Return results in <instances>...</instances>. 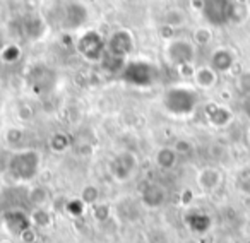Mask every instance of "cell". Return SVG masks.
<instances>
[{"label":"cell","mask_w":250,"mask_h":243,"mask_svg":"<svg viewBox=\"0 0 250 243\" xmlns=\"http://www.w3.org/2000/svg\"><path fill=\"white\" fill-rule=\"evenodd\" d=\"M76 48L84 60L93 63H100L103 62L104 55H106V40L98 31H94V29H87V31L79 35Z\"/></svg>","instance_id":"4"},{"label":"cell","mask_w":250,"mask_h":243,"mask_svg":"<svg viewBox=\"0 0 250 243\" xmlns=\"http://www.w3.org/2000/svg\"><path fill=\"white\" fill-rule=\"evenodd\" d=\"M120 77L125 84L134 87H149L156 81V69L153 63L144 60H132L124 65Z\"/></svg>","instance_id":"3"},{"label":"cell","mask_w":250,"mask_h":243,"mask_svg":"<svg viewBox=\"0 0 250 243\" xmlns=\"http://www.w3.org/2000/svg\"><path fill=\"white\" fill-rule=\"evenodd\" d=\"M165 59L175 69L192 65L195 59V45L188 40L173 38L165 45Z\"/></svg>","instance_id":"5"},{"label":"cell","mask_w":250,"mask_h":243,"mask_svg":"<svg viewBox=\"0 0 250 243\" xmlns=\"http://www.w3.org/2000/svg\"><path fill=\"white\" fill-rule=\"evenodd\" d=\"M235 65V55H233L231 50L225 48V46H219L214 52L211 53V59H209V67L212 70H216L218 74H226L233 69Z\"/></svg>","instance_id":"12"},{"label":"cell","mask_w":250,"mask_h":243,"mask_svg":"<svg viewBox=\"0 0 250 243\" xmlns=\"http://www.w3.org/2000/svg\"><path fill=\"white\" fill-rule=\"evenodd\" d=\"M154 160H156L158 168H161V170H165V171H170L177 166L178 153L175 151V147L165 146V147H160V149H158Z\"/></svg>","instance_id":"18"},{"label":"cell","mask_w":250,"mask_h":243,"mask_svg":"<svg viewBox=\"0 0 250 243\" xmlns=\"http://www.w3.org/2000/svg\"><path fill=\"white\" fill-rule=\"evenodd\" d=\"M5 170L19 183L33 182L42 170V154L36 149L14 151L9 154Z\"/></svg>","instance_id":"2"},{"label":"cell","mask_w":250,"mask_h":243,"mask_svg":"<svg viewBox=\"0 0 250 243\" xmlns=\"http://www.w3.org/2000/svg\"><path fill=\"white\" fill-rule=\"evenodd\" d=\"M45 24H43L42 18L40 16H35V14H29L22 19V33H24L26 38L29 40H38L43 36L45 33Z\"/></svg>","instance_id":"17"},{"label":"cell","mask_w":250,"mask_h":243,"mask_svg":"<svg viewBox=\"0 0 250 243\" xmlns=\"http://www.w3.org/2000/svg\"><path fill=\"white\" fill-rule=\"evenodd\" d=\"M91 211H93V218L96 219L98 223H103L110 218V207H108L106 204H103V202L94 204L93 207H91Z\"/></svg>","instance_id":"28"},{"label":"cell","mask_w":250,"mask_h":243,"mask_svg":"<svg viewBox=\"0 0 250 243\" xmlns=\"http://www.w3.org/2000/svg\"><path fill=\"white\" fill-rule=\"evenodd\" d=\"M28 199H29V202L35 205V207H43V205L48 202L50 194H48V190H46V187L38 185V187H33L31 190H29Z\"/></svg>","instance_id":"21"},{"label":"cell","mask_w":250,"mask_h":243,"mask_svg":"<svg viewBox=\"0 0 250 243\" xmlns=\"http://www.w3.org/2000/svg\"><path fill=\"white\" fill-rule=\"evenodd\" d=\"M175 151H177L178 156H180L182 153H188V151H192V144L187 142V141H178V142L175 144Z\"/></svg>","instance_id":"31"},{"label":"cell","mask_w":250,"mask_h":243,"mask_svg":"<svg viewBox=\"0 0 250 243\" xmlns=\"http://www.w3.org/2000/svg\"><path fill=\"white\" fill-rule=\"evenodd\" d=\"M163 22L167 26H171V28H178V26H184L187 22V16H185V12L182 9L171 7L168 11H165Z\"/></svg>","instance_id":"20"},{"label":"cell","mask_w":250,"mask_h":243,"mask_svg":"<svg viewBox=\"0 0 250 243\" xmlns=\"http://www.w3.org/2000/svg\"><path fill=\"white\" fill-rule=\"evenodd\" d=\"M236 188L243 195L250 197V170H243L236 175Z\"/></svg>","instance_id":"26"},{"label":"cell","mask_w":250,"mask_h":243,"mask_svg":"<svg viewBox=\"0 0 250 243\" xmlns=\"http://www.w3.org/2000/svg\"><path fill=\"white\" fill-rule=\"evenodd\" d=\"M184 221H185V226H187L192 233H195V235H204L212 226L211 216L204 211H199V209L188 211L187 214H185Z\"/></svg>","instance_id":"11"},{"label":"cell","mask_w":250,"mask_h":243,"mask_svg":"<svg viewBox=\"0 0 250 243\" xmlns=\"http://www.w3.org/2000/svg\"><path fill=\"white\" fill-rule=\"evenodd\" d=\"M236 91L245 98L250 96V70H243L242 74H238V77H236Z\"/></svg>","instance_id":"25"},{"label":"cell","mask_w":250,"mask_h":243,"mask_svg":"<svg viewBox=\"0 0 250 243\" xmlns=\"http://www.w3.org/2000/svg\"><path fill=\"white\" fill-rule=\"evenodd\" d=\"M22 139V132L18 129H11L7 132V141L9 142H19V141Z\"/></svg>","instance_id":"32"},{"label":"cell","mask_w":250,"mask_h":243,"mask_svg":"<svg viewBox=\"0 0 250 243\" xmlns=\"http://www.w3.org/2000/svg\"><path fill=\"white\" fill-rule=\"evenodd\" d=\"M79 199L86 205H91V207H93L94 204L100 202V190H98V187H94V185H86V187L81 190Z\"/></svg>","instance_id":"23"},{"label":"cell","mask_w":250,"mask_h":243,"mask_svg":"<svg viewBox=\"0 0 250 243\" xmlns=\"http://www.w3.org/2000/svg\"><path fill=\"white\" fill-rule=\"evenodd\" d=\"M161 104L171 117H190L199 106V93L188 84H173L165 89Z\"/></svg>","instance_id":"1"},{"label":"cell","mask_w":250,"mask_h":243,"mask_svg":"<svg viewBox=\"0 0 250 243\" xmlns=\"http://www.w3.org/2000/svg\"><path fill=\"white\" fill-rule=\"evenodd\" d=\"M19 240H21L22 243H36V240H38V231H36V228H28L24 233H21V236H19Z\"/></svg>","instance_id":"30"},{"label":"cell","mask_w":250,"mask_h":243,"mask_svg":"<svg viewBox=\"0 0 250 243\" xmlns=\"http://www.w3.org/2000/svg\"><path fill=\"white\" fill-rule=\"evenodd\" d=\"M247 141H249V144H250V129H249V132H247Z\"/></svg>","instance_id":"33"},{"label":"cell","mask_w":250,"mask_h":243,"mask_svg":"<svg viewBox=\"0 0 250 243\" xmlns=\"http://www.w3.org/2000/svg\"><path fill=\"white\" fill-rule=\"evenodd\" d=\"M168 195L165 187L158 183H149L143 192H141V202L146 205L147 209H160L165 205Z\"/></svg>","instance_id":"13"},{"label":"cell","mask_w":250,"mask_h":243,"mask_svg":"<svg viewBox=\"0 0 250 243\" xmlns=\"http://www.w3.org/2000/svg\"><path fill=\"white\" fill-rule=\"evenodd\" d=\"M137 166H139L137 156L132 151H120L117 156L111 158L110 164H108V171H110L113 180L129 182L136 175Z\"/></svg>","instance_id":"7"},{"label":"cell","mask_w":250,"mask_h":243,"mask_svg":"<svg viewBox=\"0 0 250 243\" xmlns=\"http://www.w3.org/2000/svg\"><path fill=\"white\" fill-rule=\"evenodd\" d=\"M4 224L12 235H16L19 238L21 233H24L28 228H31V218L26 214L22 209H11L4 214Z\"/></svg>","instance_id":"10"},{"label":"cell","mask_w":250,"mask_h":243,"mask_svg":"<svg viewBox=\"0 0 250 243\" xmlns=\"http://www.w3.org/2000/svg\"><path fill=\"white\" fill-rule=\"evenodd\" d=\"M134 35L129 29H118L106 40V55L125 60L134 50Z\"/></svg>","instance_id":"9"},{"label":"cell","mask_w":250,"mask_h":243,"mask_svg":"<svg viewBox=\"0 0 250 243\" xmlns=\"http://www.w3.org/2000/svg\"><path fill=\"white\" fill-rule=\"evenodd\" d=\"M84 209H86V204H84V202L81 201L79 197L69 201V202H67V205H65V211L69 212L72 218H79V216H83L84 214Z\"/></svg>","instance_id":"27"},{"label":"cell","mask_w":250,"mask_h":243,"mask_svg":"<svg viewBox=\"0 0 250 243\" xmlns=\"http://www.w3.org/2000/svg\"><path fill=\"white\" fill-rule=\"evenodd\" d=\"M218 76L219 74L216 70H212L209 65H202V67H197L194 70V84L199 87V89H212V87L218 84Z\"/></svg>","instance_id":"16"},{"label":"cell","mask_w":250,"mask_h":243,"mask_svg":"<svg viewBox=\"0 0 250 243\" xmlns=\"http://www.w3.org/2000/svg\"><path fill=\"white\" fill-rule=\"evenodd\" d=\"M206 118H208V122L212 127L221 129V127L229 125V122L233 120V113L225 104L212 103V104H208V108H206Z\"/></svg>","instance_id":"15"},{"label":"cell","mask_w":250,"mask_h":243,"mask_svg":"<svg viewBox=\"0 0 250 243\" xmlns=\"http://www.w3.org/2000/svg\"><path fill=\"white\" fill-rule=\"evenodd\" d=\"M69 146H70V137L63 132L53 134L52 139H50V147H52V151H55V153H63V151L69 149Z\"/></svg>","instance_id":"22"},{"label":"cell","mask_w":250,"mask_h":243,"mask_svg":"<svg viewBox=\"0 0 250 243\" xmlns=\"http://www.w3.org/2000/svg\"><path fill=\"white\" fill-rule=\"evenodd\" d=\"M221 182H223L221 171H219L218 168H214V166H206L197 173L199 188H201L202 192H208V194L218 190L219 185H221Z\"/></svg>","instance_id":"14"},{"label":"cell","mask_w":250,"mask_h":243,"mask_svg":"<svg viewBox=\"0 0 250 243\" xmlns=\"http://www.w3.org/2000/svg\"><path fill=\"white\" fill-rule=\"evenodd\" d=\"M87 21V9L81 2H67L60 9L59 24L63 31H76Z\"/></svg>","instance_id":"8"},{"label":"cell","mask_w":250,"mask_h":243,"mask_svg":"<svg viewBox=\"0 0 250 243\" xmlns=\"http://www.w3.org/2000/svg\"><path fill=\"white\" fill-rule=\"evenodd\" d=\"M19 57H21V50H19L16 45L5 46L4 52H2V59H4V62H16Z\"/></svg>","instance_id":"29"},{"label":"cell","mask_w":250,"mask_h":243,"mask_svg":"<svg viewBox=\"0 0 250 243\" xmlns=\"http://www.w3.org/2000/svg\"><path fill=\"white\" fill-rule=\"evenodd\" d=\"M235 4L231 0H202L201 12L212 26H223L233 19Z\"/></svg>","instance_id":"6"},{"label":"cell","mask_w":250,"mask_h":243,"mask_svg":"<svg viewBox=\"0 0 250 243\" xmlns=\"http://www.w3.org/2000/svg\"><path fill=\"white\" fill-rule=\"evenodd\" d=\"M31 218V224L36 229H48L53 224V218L50 216V212L43 207H35V211L29 214Z\"/></svg>","instance_id":"19"},{"label":"cell","mask_w":250,"mask_h":243,"mask_svg":"<svg viewBox=\"0 0 250 243\" xmlns=\"http://www.w3.org/2000/svg\"><path fill=\"white\" fill-rule=\"evenodd\" d=\"M192 40H194V45H197V46H206V45H209L211 43V40H212V33H211V29L209 28H197L194 31V35H192Z\"/></svg>","instance_id":"24"}]
</instances>
